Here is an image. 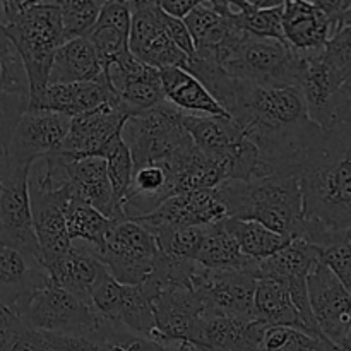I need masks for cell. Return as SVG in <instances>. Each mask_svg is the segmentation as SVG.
Returning <instances> with one entry per match:
<instances>
[{
  "mask_svg": "<svg viewBox=\"0 0 351 351\" xmlns=\"http://www.w3.org/2000/svg\"><path fill=\"white\" fill-rule=\"evenodd\" d=\"M304 197L302 240L324 249L351 223V125L322 130L298 167Z\"/></svg>",
  "mask_w": 351,
  "mask_h": 351,
  "instance_id": "obj_1",
  "label": "cell"
},
{
  "mask_svg": "<svg viewBox=\"0 0 351 351\" xmlns=\"http://www.w3.org/2000/svg\"><path fill=\"white\" fill-rule=\"evenodd\" d=\"M228 218L256 221L287 239H300L304 197L297 173H276L252 182L228 180L216 187Z\"/></svg>",
  "mask_w": 351,
  "mask_h": 351,
  "instance_id": "obj_2",
  "label": "cell"
},
{
  "mask_svg": "<svg viewBox=\"0 0 351 351\" xmlns=\"http://www.w3.org/2000/svg\"><path fill=\"white\" fill-rule=\"evenodd\" d=\"M0 27L23 60L29 99L38 98L50 79L55 51L65 43L58 2H0Z\"/></svg>",
  "mask_w": 351,
  "mask_h": 351,
  "instance_id": "obj_3",
  "label": "cell"
},
{
  "mask_svg": "<svg viewBox=\"0 0 351 351\" xmlns=\"http://www.w3.org/2000/svg\"><path fill=\"white\" fill-rule=\"evenodd\" d=\"M232 77L266 88H298L302 55L283 41L245 33L221 65Z\"/></svg>",
  "mask_w": 351,
  "mask_h": 351,
  "instance_id": "obj_4",
  "label": "cell"
},
{
  "mask_svg": "<svg viewBox=\"0 0 351 351\" xmlns=\"http://www.w3.org/2000/svg\"><path fill=\"white\" fill-rule=\"evenodd\" d=\"M122 139L132 154L134 168L168 161L194 146L184 127V113L167 101L130 117Z\"/></svg>",
  "mask_w": 351,
  "mask_h": 351,
  "instance_id": "obj_5",
  "label": "cell"
},
{
  "mask_svg": "<svg viewBox=\"0 0 351 351\" xmlns=\"http://www.w3.org/2000/svg\"><path fill=\"white\" fill-rule=\"evenodd\" d=\"M96 257L120 285L139 287L146 281L158 259V247L149 230L136 221H115Z\"/></svg>",
  "mask_w": 351,
  "mask_h": 351,
  "instance_id": "obj_6",
  "label": "cell"
},
{
  "mask_svg": "<svg viewBox=\"0 0 351 351\" xmlns=\"http://www.w3.org/2000/svg\"><path fill=\"white\" fill-rule=\"evenodd\" d=\"M21 319L27 328L50 335H91L103 321L95 308L51 280L31 295Z\"/></svg>",
  "mask_w": 351,
  "mask_h": 351,
  "instance_id": "obj_7",
  "label": "cell"
},
{
  "mask_svg": "<svg viewBox=\"0 0 351 351\" xmlns=\"http://www.w3.org/2000/svg\"><path fill=\"white\" fill-rule=\"evenodd\" d=\"M29 168L12 163L5 151L0 153V245L40 261L27 189Z\"/></svg>",
  "mask_w": 351,
  "mask_h": 351,
  "instance_id": "obj_8",
  "label": "cell"
},
{
  "mask_svg": "<svg viewBox=\"0 0 351 351\" xmlns=\"http://www.w3.org/2000/svg\"><path fill=\"white\" fill-rule=\"evenodd\" d=\"M319 263H321V249L307 240L295 239L285 249L278 250L276 254L259 263V278H271L283 283L288 288L291 302L300 315L304 331L317 338H324L312 317L307 291L308 274Z\"/></svg>",
  "mask_w": 351,
  "mask_h": 351,
  "instance_id": "obj_9",
  "label": "cell"
},
{
  "mask_svg": "<svg viewBox=\"0 0 351 351\" xmlns=\"http://www.w3.org/2000/svg\"><path fill=\"white\" fill-rule=\"evenodd\" d=\"M256 283L257 273L252 271L206 269L199 264L192 276V290L201 298L204 312L243 321H256Z\"/></svg>",
  "mask_w": 351,
  "mask_h": 351,
  "instance_id": "obj_10",
  "label": "cell"
},
{
  "mask_svg": "<svg viewBox=\"0 0 351 351\" xmlns=\"http://www.w3.org/2000/svg\"><path fill=\"white\" fill-rule=\"evenodd\" d=\"M130 3V53L149 67L185 69L189 57L168 38L158 2L137 0Z\"/></svg>",
  "mask_w": 351,
  "mask_h": 351,
  "instance_id": "obj_11",
  "label": "cell"
},
{
  "mask_svg": "<svg viewBox=\"0 0 351 351\" xmlns=\"http://www.w3.org/2000/svg\"><path fill=\"white\" fill-rule=\"evenodd\" d=\"M130 117L127 106L115 98L93 112L71 119V129L57 154L65 160L101 158L105 147L115 137L122 136L123 125Z\"/></svg>",
  "mask_w": 351,
  "mask_h": 351,
  "instance_id": "obj_12",
  "label": "cell"
},
{
  "mask_svg": "<svg viewBox=\"0 0 351 351\" xmlns=\"http://www.w3.org/2000/svg\"><path fill=\"white\" fill-rule=\"evenodd\" d=\"M307 291L312 317L321 335L329 343L341 348L351 331L350 293L322 263L308 274Z\"/></svg>",
  "mask_w": 351,
  "mask_h": 351,
  "instance_id": "obj_13",
  "label": "cell"
},
{
  "mask_svg": "<svg viewBox=\"0 0 351 351\" xmlns=\"http://www.w3.org/2000/svg\"><path fill=\"white\" fill-rule=\"evenodd\" d=\"M91 305L96 314L112 324L120 326L134 335L154 338L153 304L139 287L120 285L112 276L105 278L93 291Z\"/></svg>",
  "mask_w": 351,
  "mask_h": 351,
  "instance_id": "obj_14",
  "label": "cell"
},
{
  "mask_svg": "<svg viewBox=\"0 0 351 351\" xmlns=\"http://www.w3.org/2000/svg\"><path fill=\"white\" fill-rule=\"evenodd\" d=\"M71 129V119L48 112H26L17 122L5 156L12 163L31 167L34 161L57 153Z\"/></svg>",
  "mask_w": 351,
  "mask_h": 351,
  "instance_id": "obj_15",
  "label": "cell"
},
{
  "mask_svg": "<svg viewBox=\"0 0 351 351\" xmlns=\"http://www.w3.org/2000/svg\"><path fill=\"white\" fill-rule=\"evenodd\" d=\"M151 304L156 326L153 341L192 345L204 314V305L199 295L187 287H167L154 295Z\"/></svg>",
  "mask_w": 351,
  "mask_h": 351,
  "instance_id": "obj_16",
  "label": "cell"
},
{
  "mask_svg": "<svg viewBox=\"0 0 351 351\" xmlns=\"http://www.w3.org/2000/svg\"><path fill=\"white\" fill-rule=\"evenodd\" d=\"M322 50L300 51L302 72L298 88L304 96L308 119L326 132L335 127L336 96L346 77L326 62Z\"/></svg>",
  "mask_w": 351,
  "mask_h": 351,
  "instance_id": "obj_17",
  "label": "cell"
},
{
  "mask_svg": "<svg viewBox=\"0 0 351 351\" xmlns=\"http://www.w3.org/2000/svg\"><path fill=\"white\" fill-rule=\"evenodd\" d=\"M228 219V211L216 189L177 194L167 199L156 211L136 223L144 228L154 226H209Z\"/></svg>",
  "mask_w": 351,
  "mask_h": 351,
  "instance_id": "obj_18",
  "label": "cell"
},
{
  "mask_svg": "<svg viewBox=\"0 0 351 351\" xmlns=\"http://www.w3.org/2000/svg\"><path fill=\"white\" fill-rule=\"evenodd\" d=\"M50 280L47 269L34 257L0 245V312L21 317L31 295Z\"/></svg>",
  "mask_w": 351,
  "mask_h": 351,
  "instance_id": "obj_19",
  "label": "cell"
},
{
  "mask_svg": "<svg viewBox=\"0 0 351 351\" xmlns=\"http://www.w3.org/2000/svg\"><path fill=\"white\" fill-rule=\"evenodd\" d=\"M117 95L103 74L101 79L91 82L48 84L38 98L29 99L27 112H48L75 119L99 108L105 103L113 101Z\"/></svg>",
  "mask_w": 351,
  "mask_h": 351,
  "instance_id": "obj_20",
  "label": "cell"
},
{
  "mask_svg": "<svg viewBox=\"0 0 351 351\" xmlns=\"http://www.w3.org/2000/svg\"><path fill=\"white\" fill-rule=\"evenodd\" d=\"M47 273L53 283L89 307H93V291L110 276L101 261L96 257L93 247L79 240H72L69 252L48 267Z\"/></svg>",
  "mask_w": 351,
  "mask_h": 351,
  "instance_id": "obj_21",
  "label": "cell"
},
{
  "mask_svg": "<svg viewBox=\"0 0 351 351\" xmlns=\"http://www.w3.org/2000/svg\"><path fill=\"white\" fill-rule=\"evenodd\" d=\"M62 161H64L69 184L79 201L101 213L108 219L123 221L122 209L113 195L108 175H106V163L103 158L93 156L82 158V160L62 158Z\"/></svg>",
  "mask_w": 351,
  "mask_h": 351,
  "instance_id": "obj_22",
  "label": "cell"
},
{
  "mask_svg": "<svg viewBox=\"0 0 351 351\" xmlns=\"http://www.w3.org/2000/svg\"><path fill=\"white\" fill-rule=\"evenodd\" d=\"M266 326L204 312L192 346L201 351H259Z\"/></svg>",
  "mask_w": 351,
  "mask_h": 351,
  "instance_id": "obj_23",
  "label": "cell"
},
{
  "mask_svg": "<svg viewBox=\"0 0 351 351\" xmlns=\"http://www.w3.org/2000/svg\"><path fill=\"white\" fill-rule=\"evenodd\" d=\"M335 33V24L317 2L287 0L283 5L285 41L295 51L322 50Z\"/></svg>",
  "mask_w": 351,
  "mask_h": 351,
  "instance_id": "obj_24",
  "label": "cell"
},
{
  "mask_svg": "<svg viewBox=\"0 0 351 351\" xmlns=\"http://www.w3.org/2000/svg\"><path fill=\"white\" fill-rule=\"evenodd\" d=\"M130 3L105 2L95 26L86 34V40L95 48L101 67H108L113 60L129 51Z\"/></svg>",
  "mask_w": 351,
  "mask_h": 351,
  "instance_id": "obj_25",
  "label": "cell"
},
{
  "mask_svg": "<svg viewBox=\"0 0 351 351\" xmlns=\"http://www.w3.org/2000/svg\"><path fill=\"white\" fill-rule=\"evenodd\" d=\"M165 101L185 115L230 117L192 74L180 67L160 71Z\"/></svg>",
  "mask_w": 351,
  "mask_h": 351,
  "instance_id": "obj_26",
  "label": "cell"
},
{
  "mask_svg": "<svg viewBox=\"0 0 351 351\" xmlns=\"http://www.w3.org/2000/svg\"><path fill=\"white\" fill-rule=\"evenodd\" d=\"M103 77V67L95 48L86 38L69 40L55 51L48 84L91 82Z\"/></svg>",
  "mask_w": 351,
  "mask_h": 351,
  "instance_id": "obj_27",
  "label": "cell"
},
{
  "mask_svg": "<svg viewBox=\"0 0 351 351\" xmlns=\"http://www.w3.org/2000/svg\"><path fill=\"white\" fill-rule=\"evenodd\" d=\"M195 263L206 269L252 271L259 278V263L242 254L233 237L226 232L223 221L204 226V237Z\"/></svg>",
  "mask_w": 351,
  "mask_h": 351,
  "instance_id": "obj_28",
  "label": "cell"
},
{
  "mask_svg": "<svg viewBox=\"0 0 351 351\" xmlns=\"http://www.w3.org/2000/svg\"><path fill=\"white\" fill-rule=\"evenodd\" d=\"M254 312H256V321L266 328L287 326L304 331V324L291 302L288 288L276 280L271 278L257 280L256 291H254Z\"/></svg>",
  "mask_w": 351,
  "mask_h": 351,
  "instance_id": "obj_29",
  "label": "cell"
},
{
  "mask_svg": "<svg viewBox=\"0 0 351 351\" xmlns=\"http://www.w3.org/2000/svg\"><path fill=\"white\" fill-rule=\"evenodd\" d=\"M223 225L226 232L233 237L242 254L257 263H263L291 242L287 237L278 235L256 221L228 218L223 221Z\"/></svg>",
  "mask_w": 351,
  "mask_h": 351,
  "instance_id": "obj_30",
  "label": "cell"
},
{
  "mask_svg": "<svg viewBox=\"0 0 351 351\" xmlns=\"http://www.w3.org/2000/svg\"><path fill=\"white\" fill-rule=\"evenodd\" d=\"M113 223H115L113 219H108L96 209L89 208L77 197L72 199L71 204L65 209V228H67L71 242L79 240L95 249H99L112 230Z\"/></svg>",
  "mask_w": 351,
  "mask_h": 351,
  "instance_id": "obj_31",
  "label": "cell"
},
{
  "mask_svg": "<svg viewBox=\"0 0 351 351\" xmlns=\"http://www.w3.org/2000/svg\"><path fill=\"white\" fill-rule=\"evenodd\" d=\"M147 230L154 237L160 254L175 261H195L204 237V226L167 225Z\"/></svg>",
  "mask_w": 351,
  "mask_h": 351,
  "instance_id": "obj_32",
  "label": "cell"
},
{
  "mask_svg": "<svg viewBox=\"0 0 351 351\" xmlns=\"http://www.w3.org/2000/svg\"><path fill=\"white\" fill-rule=\"evenodd\" d=\"M259 351H343L328 339L287 326L266 328L259 343Z\"/></svg>",
  "mask_w": 351,
  "mask_h": 351,
  "instance_id": "obj_33",
  "label": "cell"
},
{
  "mask_svg": "<svg viewBox=\"0 0 351 351\" xmlns=\"http://www.w3.org/2000/svg\"><path fill=\"white\" fill-rule=\"evenodd\" d=\"M101 158L106 163V175H108L110 185L119 204H122V199L125 197L127 191L130 187L134 175V160L129 147L123 143L122 136L115 137L103 151ZM122 209V208H120Z\"/></svg>",
  "mask_w": 351,
  "mask_h": 351,
  "instance_id": "obj_34",
  "label": "cell"
},
{
  "mask_svg": "<svg viewBox=\"0 0 351 351\" xmlns=\"http://www.w3.org/2000/svg\"><path fill=\"white\" fill-rule=\"evenodd\" d=\"M60 3L64 41L84 38L98 21L103 3L98 0H67Z\"/></svg>",
  "mask_w": 351,
  "mask_h": 351,
  "instance_id": "obj_35",
  "label": "cell"
},
{
  "mask_svg": "<svg viewBox=\"0 0 351 351\" xmlns=\"http://www.w3.org/2000/svg\"><path fill=\"white\" fill-rule=\"evenodd\" d=\"M0 91L29 95V84H27L23 60L2 27H0Z\"/></svg>",
  "mask_w": 351,
  "mask_h": 351,
  "instance_id": "obj_36",
  "label": "cell"
},
{
  "mask_svg": "<svg viewBox=\"0 0 351 351\" xmlns=\"http://www.w3.org/2000/svg\"><path fill=\"white\" fill-rule=\"evenodd\" d=\"M29 95L0 91V153L7 149L21 117L27 112Z\"/></svg>",
  "mask_w": 351,
  "mask_h": 351,
  "instance_id": "obj_37",
  "label": "cell"
},
{
  "mask_svg": "<svg viewBox=\"0 0 351 351\" xmlns=\"http://www.w3.org/2000/svg\"><path fill=\"white\" fill-rule=\"evenodd\" d=\"M322 55L329 65L348 77L351 74V23L336 27L326 43Z\"/></svg>",
  "mask_w": 351,
  "mask_h": 351,
  "instance_id": "obj_38",
  "label": "cell"
},
{
  "mask_svg": "<svg viewBox=\"0 0 351 351\" xmlns=\"http://www.w3.org/2000/svg\"><path fill=\"white\" fill-rule=\"evenodd\" d=\"M321 263L329 267L351 297V247L346 237L321 249Z\"/></svg>",
  "mask_w": 351,
  "mask_h": 351,
  "instance_id": "obj_39",
  "label": "cell"
},
{
  "mask_svg": "<svg viewBox=\"0 0 351 351\" xmlns=\"http://www.w3.org/2000/svg\"><path fill=\"white\" fill-rule=\"evenodd\" d=\"M50 335V332H48ZM57 351H113L98 335H50Z\"/></svg>",
  "mask_w": 351,
  "mask_h": 351,
  "instance_id": "obj_40",
  "label": "cell"
},
{
  "mask_svg": "<svg viewBox=\"0 0 351 351\" xmlns=\"http://www.w3.org/2000/svg\"><path fill=\"white\" fill-rule=\"evenodd\" d=\"M10 351H57L48 332L34 331L26 324H21L14 335Z\"/></svg>",
  "mask_w": 351,
  "mask_h": 351,
  "instance_id": "obj_41",
  "label": "cell"
},
{
  "mask_svg": "<svg viewBox=\"0 0 351 351\" xmlns=\"http://www.w3.org/2000/svg\"><path fill=\"white\" fill-rule=\"evenodd\" d=\"M163 12V10H161ZM161 19H163V26L165 31H167L168 38L187 55L189 58L194 57L195 48H194V41H192L191 33H189L187 26L182 19H175V17L167 16V14H161Z\"/></svg>",
  "mask_w": 351,
  "mask_h": 351,
  "instance_id": "obj_42",
  "label": "cell"
},
{
  "mask_svg": "<svg viewBox=\"0 0 351 351\" xmlns=\"http://www.w3.org/2000/svg\"><path fill=\"white\" fill-rule=\"evenodd\" d=\"M23 324V319L14 312H0V351H10L14 335Z\"/></svg>",
  "mask_w": 351,
  "mask_h": 351,
  "instance_id": "obj_43",
  "label": "cell"
},
{
  "mask_svg": "<svg viewBox=\"0 0 351 351\" xmlns=\"http://www.w3.org/2000/svg\"><path fill=\"white\" fill-rule=\"evenodd\" d=\"M197 3L199 0H158V7H160L167 16L182 21L192 12V9H194Z\"/></svg>",
  "mask_w": 351,
  "mask_h": 351,
  "instance_id": "obj_44",
  "label": "cell"
},
{
  "mask_svg": "<svg viewBox=\"0 0 351 351\" xmlns=\"http://www.w3.org/2000/svg\"><path fill=\"white\" fill-rule=\"evenodd\" d=\"M160 351H201L195 346L189 345V343H177V341H163L158 343Z\"/></svg>",
  "mask_w": 351,
  "mask_h": 351,
  "instance_id": "obj_45",
  "label": "cell"
},
{
  "mask_svg": "<svg viewBox=\"0 0 351 351\" xmlns=\"http://www.w3.org/2000/svg\"><path fill=\"white\" fill-rule=\"evenodd\" d=\"M348 23H351V3H350L348 9H346V12L341 16V19L338 21V26H341V24H348ZM338 26H336V27H338Z\"/></svg>",
  "mask_w": 351,
  "mask_h": 351,
  "instance_id": "obj_46",
  "label": "cell"
},
{
  "mask_svg": "<svg viewBox=\"0 0 351 351\" xmlns=\"http://www.w3.org/2000/svg\"><path fill=\"white\" fill-rule=\"evenodd\" d=\"M343 351H351V331H350V335H348V338L345 339V343H343Z\"/></svg>",
  "mask_w": 351,
  "mask_h": 351,
  "instance_id": "obj_47",
  "label": "cell"
},
{
  "mask_svg": "<svg viewBox=\"0 0 351 351\" xmlns=\"http://www.w3.org/2000/svg\"><path fill=\"white\" fill-rule=\"evenodd\" d=\"M345 237H346V242L350 243V247H351V223H350V226L348 228H346V232H345Z\"/></svg>",
  "mask_w": 351,
  "mask_h": 351,
  "instance_id": "obj_48",
  "label": "cell"
}]
</instances>
